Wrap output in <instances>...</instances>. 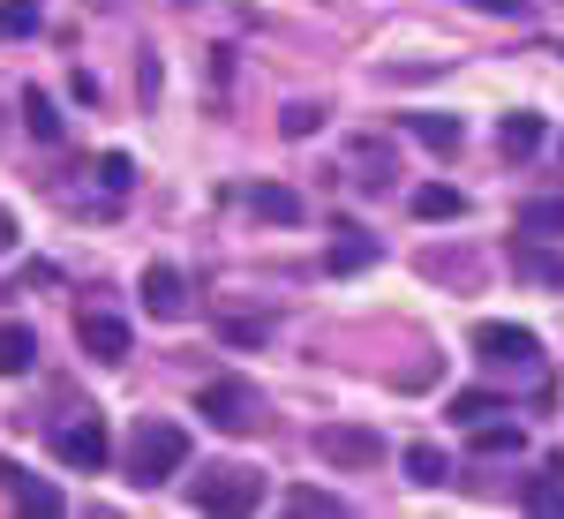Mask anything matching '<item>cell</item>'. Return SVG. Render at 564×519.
Here are the masks:
<instances>
[{
    "label": "cell",
    "mask_w": 564,
    "mask_h": 519,
    "mask_svg": "<svg viewBox=\"0 0 564 519\" xmlns=\"http://www.w3.org/2000/svg\"><path fill=\"white\" fill-rule=\"evenodd\" d=\"M188 467V430L181 422H135L129 430V482L135 489H159Z\"/></svg>",
    "instance_id": "obj_1"
},
{
    "label": "cell",
    "mask_w": 564,
    "mask_h": 519,
    "mask_svg": "<svg viewBox=\"0 0 564 519\" xmlns=\"http://www.w3.org/2000/svg\"><path fill=\"white\" fill-rule=\"evenodd\" d=\"M188 497H196L204 512H257L263 475H249V467H204V475L188 482Z\"/></svg>",
    "instance_id": "obj_2"
},
{
    "label": "cell",
    "mask_w": 564,
    "mask_h": 519,
    "mask_svg": "<svg viewBox=\"0 0 564 519\" xmlns=\"http://www.w3.org/2000/svg\"><path fill=\"white\" fill-rule=\"evenodd\" d=\"M196 414H204L212 430L241 436V430H249V422H257V391L241 385V377H212V385L196 391Z\"/></svg>",
    "instance_id": "obj_3"
},
{
    "label": "cell",
    "mask_w": 564,
    "mask_h": 519,
    "mask_svg": "<svg viewBox=\"0 0 564 519\" xmlns=\"http://www.w3.org/2000/svg\"><path fill=\"white\" fill-rule=\"evenodd\" d=\"M316 452H324L332 467H377V459H384V436L361 430V422H324V430H316Z\"/></svg>",
    "instance_id": "obj_4"
},
{
    "label": "cell",
    "mask_w": 564,
    "mask_h": 519,
    "mask_svg": "<svg viewBox=\"0 0 564 519\" xmlns=\"http://www.w3.org/2000/svg\"><path fill=\"white\" fill-rule=\"evenodd\" d=\"M475 346L489 361H505V369H534V361H542V339H534L527 324H481Z\"/></svg>",
    "instance_id": "obj_5"
},
{
    "label": "cell",
    "mask_w": 564,
    "mask_h": 519,
    "mask_svg": "<svg viewBox=\"0 0 564 519\" xmlns=\"http://www.w3.org/2000/svg\"><path fill=\"white\" fill-rule=\"evenodd\" d=\"M0 489H8V497H15L31 519H61V489H53L45 475H31V467H15V459L0 467Z\"/></svg>",
    "instance_id": "obj_6"
},
{
    "label": "cell",
    "mask_w": 564,
    "mask_h": 519,
    "mask_svg": "<svg viewBox=\"0 0 564 519\" xmlns=\"http://www.w3.org/2000/svg\"><path fill=\"white\" fill-rule=\"evenodd\" d=\"M53 444H61V459H68V467H84V475H98V467H106V422H98V414L68 422Z\"/></svg>",
    "instance_id": "obj_7"
},
{
    "label": "cell",
    "mask_w": 564,
    "mask_h": 519,
    "mask_svg": "<svg viewBox=\"0 0 564 519\" xmlns=\"http://www.w3.org/2000/svg\"><path fill=\"white\" fill-rule=\"evenodd\" d=\"M76 339H84L90 361H129V354H135V339H129V324H121V316H84V324H76Z\"/></svg>",
    "instance_id": "obj_8"
},
{
    "label": "cell",
    "mask_w": 564,
    "mask_h": 519,
    "mask_svg": "<svg viewBox=\"0 0 564 519\" xmlns=\"http://www.w3.org/2000/svg\"><path fill=\"white\" fill-rule=\"evenodd\" d=\"M143 309H151L159 324H174L181 309H188V286H181L174 263H151V271H143Z\"/></svg>",
    "instance_id": "obj_9"
},
{
    "label": "cell",
    "mask_w": 564,
    "mask_h": 519,
    "mask_svg": "<svg viewBox=\"0 0 564 519\" xmlns=\"http://www.w3.org/2000/svg\"><path fill=\"white\" fill-rule=\"evenodd\" d=\"M249 212L271 218V226H302V196H294L286 181H257V188H249Z\"/></svg>",
    "instance_id": "obj_10"
},
{
    "label": "cell",
    "mask_w": 564,
    "mask_h": 519,
    "mask_svg": "<svg viewBox=\"0 0 564 519\" xmlns=\"http://www.w3.org/2000/svg\"><path fill=\"white\" fill-rule=\"evenodd\" d=\"M497 143H505V159H534L550 143V129H542V113H505L497 121Z\"/></svg>",
    "instance_id": "obj_11"
},
{
    "label": "cell",
    "mask_w": 564,
    "mask_h": 519,
    "mask_svg": "<svg viewBox=\"0 0 564 519\" xmlns=\"http://www.w3.org/2000/svg\"><path fill=\"white\" fill-rule=\"evenodd\" d=\"M286 512L294 519H347V497H339V489H286Z\"/></svg>",
    "instance_id": "obj_12"
},
{
    "label": "cell",
    "mask_w": 564,
    "mask_h": 519,
    "mask_svg": "<svg viewBox=\"0 0 564 519\" xmlns=\"http://www.w3.org/2000/svg\"><path fill=\"white\" fill-rule=\"evenodd\" d=\"M39 361V339H31V324H0V377H23Z\"/></svg>",
    "instance_id": "obj_13"
},
{
    "label": "cell",
    "mask_w": 564,
    "mask_h": 519,
    "mask_svg": "<svg viewBox=\"0 0 564 519\" xmlns=\"http://www.w3.org/2000/svg\"><path fill=\"white\" fill-rule=\"evenodd\" d=\"M467 212V196L452 188V181H430V188H414V218H459Z\"/></svg>",
    "instance_id": "obj_14"
},
{
    "label": "cell",
    "mask_w": 564,
    "mask_h": 519,
    "mask_svg": "<svg viewBox=\"0 0 564 519\" xmlns=\"http://www.w3.org/2000/svg\"><path fill=\"white\" fill-rule=\"evenodd\" d=\"M406 129H414V143H430V151H459V121L452 113H414Z\"/></svg>",
    "instance_id": "obj_15"
},
{
    "label": "cell",
    "mask_w": 564,
    "mask_h": 519,
    "mask_svg": "<svg viewBox=\"0 0 564 519\" xmlns=\"http://www.w3.org/2000/svg\"><path fill=\"white\" fill-rule=\"evenodd\" d=\"M23 121H31V136H39V143H61V113H53V98H45L39 84L23 90Z\"/></svg>",
    "instance_id": "obj_16"
},
{
    "label": "cell",
    "mask_w": 564,
    "mask_h": 519,
    "mask_svg": "<svg viewBox=\"0 0 564 519\" xmlns=\"http://www.w3.org/2000/svg\"><path fill=\"white\" fill-rule=\"evenodd\" d=\"M45 15H39V0H0V45L8 39H31Z\"/></svg>",
    "instance_id": "obj_17"
},
{
    "label": "cell",
    "mask_w": 564,
    "mask_h": 519,
    "mask_svg": "<svg viewBox=\"0 0 564 519\" xmlns=\"http://www.w3.org/2000/svg\"><path fill=\"white\" fill-rule=\"evenodd\" d=\"M324 263H332V271H361V263H377V241H369V234H339Z\"/></svg>",
    "instance_id": "obj_18"
},
{
    "label": "cell",
    "mask_w": 564,
    "mask_h": 519,
    "mask_svg": "<svg viewBox=\"0 0 564 519\" xmlns=\"http://www.w3.org/2000/svg\"><path fill=\"white\" fill-rule=\"evenodd\" d=\"M406 482H422V489H436V482H452V467H444V452H436V444H414V452H406Z\"/></svg>",
    "instance_id": "obj_19"
},
{
    "label": "cell",
    "mask_w": 564,
    "mask_h": 519,
    "mask_svg": "<svg viewBox=\"0 0 564 519\" xmlns=\"http://www.w3.org/2000/svg\"><path fill=\"white\" fill-rule=\"evenodd\" d=\"M520 226L527 234H564V196H534V204H520Z\"/></svg>",
    "instance_id": "obj_20"
},
{
    "label": "cell",
    "mask_w": 564,
    "mask_h": 519,
    "mask_svg": "<svg viewBox=\"0 0 564 519\" xmlns=\"http://www.w3.org/2000/svg\"><path fill=\"white\" fill-rule=\"evenodd\" d=\"M98 188H106V196H129L135 188V159L129 151H106V159H98Z\"/></svg>",
    "instance_id": "obj_21"
},
{
    "label": "cell",
    "mask_w": 564,
    "mask_h": 519,
    "mask_svg": "<svg viewBox=\"0 0 564 519\" xmlns=\"http://www.w3.org/2000/svg\"><path fill=\"white\" fill-rule=\"evenodd\" d=\"M489 414H505V399H497V391H459V399H452V422H467V430L489 422Z\"/></svg>",
    "instance_id": "obj_22"
},
{
    "label": "cell",
    "mask_w": 564,
    "mask_h": 519,
    "mask_svg": "<svg viewBox=\"0 0 564 519\" xmlns=\"http://www.w3.org/2000/svg\"><path fill=\"white\" fill-rule=\"evenodd\" d=\"M520 271H527V279H542V286H564V257L534 249V241H520Z\"/></svg>",
    "instance_id": "obj_23"
},
{
    "label": "cell",
    "mask_w": 564,
    "mask_h": 519,
    "mask_svg": "<svg viewBox=\"0 0 564 519\" xmlns=\"http://www.w3.org/2000/svg\"><path fill=\"white\" fill-rule=\"evenodd\" d=\"M324 129V106H286L279 113V136H316Z\"/></svg>",
    "instance_id": "obj_24"
},
{
    "label": "cell",
    "mask_w": 564,
    "mask_h": 519,
    "mask_svg": "<svg viewBox=\"0 0 564 519\" xmlns=\"http://www.w3.org/2000/svg\"><path fill=\"white\" fill-rule=\"evenodd\" d=\"M475 452L481 459H489V452H520V430H505V422L489 430V422H475Z\"/></svg>",
    "instance_id": "obj_25"
},
{
    "label": "cell",
    "mask_w": 564,
    "mask_h": 519,
    "mask_svg": "<svg viewBox=\"0 0 564 519\" xmlns=\"http://www.w3.org/2000/svg\"><path fill=\"white\" fill-rule=\"evenodd\" d=\"M527 512H564V489L557 482H527Z\"/></svg>",
    "instance_id": "obj_26"
},
{
    "label": "cell",
    "mask_w": 564,
    "mask_h": 519,
    "mask_svg": "<svg viewBox=\"0 0 564 519\" xmlns=\"http://www.w3.org/2000/svg\"><path fill=\"white\" fill-rule=\"evenodd\" d=\"M218 339H226V346H257L263 324H241V316H234V324H218Z\"/></svg>",
    "instance_id": "obj_27"
},
{
    "label": "cell",
    "mask_w": 564,
    "mask_h": 519,
    "mask_svg": "<svg viewBox=\"0 0 564 519\" xmlns=\"http://www.w3.org/2000/svg\"><path fill=\"white\" fill-rule=\"evenodd\" d=\"M475 8H497V15H527V0H475Z\"/></svg>",
    "instance_id": "obj_28"
},
{
    "label": "cell",
    "mask_w": 564,
    "mask_h": 519,
    "mask_svg": "<svg viewBox=\"0 0 564 519\" xmlns=\"http://www.w3.org/2000/svg\"><path fill=\"white\" fill-rule=\"evenodd\" d=\"M557 159H564V143H557Z\"/></svg>",
    "instance_id": "obj_29"
}]
</instances>
